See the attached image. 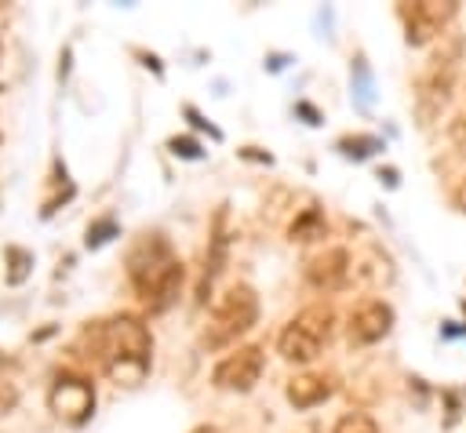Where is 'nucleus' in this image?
Segmentation results:
<instances>
[{
  "mask_svg": "<svg viewBox=\"0 0 466 433\" xmlns=\"http://www.w3.org/2000/svg\"><path fill=\"white\" fill-rule=\"evenodd\" d=\"M76 346L113 382H124V386H138L149 375V364H153V335L142 324V317H135V313L87 320Z\"/></svg>",
  "mask_w": 466,
  "mask_h": 433,
  "instance_id": "obj_1",
  "label": "nucleus"
},
{
  "mask_svg": "<svg viewBox=\"0 0 466 433\" xmlns=\"http://www.w3.org/2000/svg\"><path fill=\"white\" fill-rule=\"evenodd\" d=\"M182 277H186V266L164 233L135 237V244L127 247V280L135 295L149 306V313H164L178 298Z\"/></svg>",
  "mask_w": 466,
  "mask_h": 433,
  "instance_id": "obj_2",
  "label": "nucleus"
},
{
  "mask_svg": "<svg viewBox=\"0 0 466 433\" xmlns=\"http://www.w3.org/2000/svg\"><path fill=\"white\" fill-rule=\"evenodd\" d=\"M462 58H466L462 33H444L441 44L433 47V55L426 58L419 84H415V113L422 124H433L448 109L455 84H459V73H462Z\"/></svg>",
  "mask_w": 466,
  "mask_h": 433,
  "instance_id": "obj_3",
  "label": "nucleus"
},
{
  "mask_svg": "<svg viewBox=\"0 0 466 433\" xmlns=\"http://www.w3.org/2000/svg\"><path fill=\"white\" fill-rule=\"evenodd\" d=\"M255 320H258V295H255V287L233 284V287H226L215 298L208 327L200 335V346L204 349H222V346L237 342L240 335H248L255 327Z\"/></svg>",
  "mask_w": 466,
  "mask_h": 433,
  "instance_id": "obj_4",
  "label": "nucleus"
},
{
  "mask_svg": "<svg viewBox=\"0 0 466 433\" xmlns=\"http://www.w3.org/2000/svg\"><path fill=\"white\" fill-rule=\"evenodd\" d=\"M335 331V313L331 306H306L299 317H291L284 324V331L277 335V353L291 364H309L320 346L331 338Z\"/></svg>",
  "mask_w": 466,
  "mask_h": 433,
  "instance_id": "obj_5",
  "label": "nucleus"
},
{
  "mask_svg": "<svg viewBox=\"0 0 466 433\" xmlns=\"http://www.w3.org/2000/svg\"><path fill=\"white\" fill-rule=\"evenodd\" d=\"M459 4L455 0H411V4H397V18L404 25V40L411 47H422L437 36L448 33V25L455 22Z\"/></svg>",
  "mask_w": 466,
  "mask_h": 433,
  "instance_id": "obj_6",
  "label": "nucleus"
},
{
  "mask_svg": "<svg viewBox=\"0 0 466 433\" xmlns=\"http://www.w3.org/2000/svg\"><path fill=\"white\" fill-rule=\"evenodd\" d=\"M47 408L66 422V426H84L95 411V386L87 375L76 371H58L51 389H47Z\"/></svg>",
  "mask_w": 466,
  "mask_h": 433,
  "instance_id": "obj_7",
  "label": "nucleus"
},
{
  "mask_svg": "<svg viewBox=\"0 0 466 433\" xmlns=\"http://www.w3.org/2000/svg\"><path fill=\"white\" fill-rule=\"evenodd\" d=\"M262 375V349L258 346H240L233 353H226L215 371H211V382L218 389H233V393H248Z\"/></svg>",
  "mask_w": 466,
  "mask_h": 433,
  "instance_id": "obj_8",
  "label": "nucleus"
},
{
  "mask_svg": "<svg viewBox=\"0 0 466 433\" xmlns=\"http://www.w3.org/2000/svg\"><path fill=\"white\" fill-rule=\"evenodd\" d=\"M393 327V309L390 302L382 298H364L357 302V309L350 313V324H346V335L353 346H371L379 338H386Z\"/></svg>",
  "mask_w": 466,
  "mask_h": 433,
  "instance_id": "obj_9",
  "label": "nucleus"
},
{
  "mask_svg": "<svg viewBox=\"0 0 466 433\" xmlns=\"http://www.w3.org/2000/svg\"><path fill=\"white\" fill-rule=\"evenodd\" d=\"M306 280L317 291H339L350 280V251L346 247H328L306 266Z\"/></svg>",
  "mask_w": 466,
  "mask_h": 433,
  "instance_id": "obj_10",
  "label": "nucleus"
},
{
  "mask_svg": "<svg viewBox=\"0 0 466 433\" xmlns=\"http://www.w3.org/2000/svg\"><path fill=\"white\" fill-rule=\"evenodd\" d=\"M331 375H320V371H306V375H295L291 382H288V400L295 404V408H313V404H320V400H328L331 397Z\"/></svg>",
  "mask_w": 466,
  "mask_h": 433,
  "instance_id": "obj_11",
  "label": "nucleus"
},
{
  "mask_svg": "<svg viewBox=\"0 0 466 433\" xmlns=\"http://www.w3.org/2000/svg\"><path fill=\"white\" fill-rule=\"evenodd\" d=\"M313 237H324V215L317 207L302 211L295 222H291V240H313Z\"/></svg>",
  "mask_w": 466,
  "mask_h": 433,
  "instance_id": "obj_12",
  "label": "nucleus"
},
{
  "mask_svg": "<svg viewBox=\"0 0 466 433\" xmlns=\"http://www.w3.org/2000/svg\"><path fill=\"white\" fill-rule=\"evenodd\" d=\"M331 433H379V422L371 415H364V411H346V415L335 418Z\"/></svg>",
  "mask_w": 466,
  "mask_h": 433,
  "instance_id": "obj_13",
  "label": "nucleus"
},
{
  "mask_svg": "<svg viewBox=\"0 0 466 433\" xmlns=\"http://www.w3.org/2000/svg\"><path fill=\"white\" fill-rule=\"evenodd\" d=\"M7 262H11V269H7V280H11V284H18V280H25L33 255H29L25 247H7Z\"/></svg>",
  "mask_w": 466,
  "mask_h": 433,
  "instance_id": "obj_14",
  "label": "nucleus"
},
{
  "mask_svg": "<svg viewBox=\"0 0 466 433\" xmlns=\"http://www.w3.org/2000/svg\"><path fill=\"white\" fill-rule=\"evenodd\" d=\"M113 229H116V226H113V218H102V222L87 226V247H98V244H106Z\"/></svg>",
  "mask_w": 466,
  "mask_h": 433,
  "instance_id": "obj_15",
  "label": "nucleus"
},
{
  "mask_svg": "<svg viewBox=\"0 0 466 433\" xmlns=\"http://www.w3.org/2000/svg\"><path fill=\"white\" fill-rule=\"evenodd\" d=\"M171 149H175V153H182V156H197V146H193L189 138H182V142H178V138H171Z\"/></svg>",
  "mask_w": 466,
  "mask_h": 433,
  "instance_id": "obj_16",
  "label": "nucleus"
},
{
  "mask_svg": "<svg viewBox=\"0 0 466 433\" xmlns=\"http://www.w3.org/2000/svg\"><path fill=\"white\" fill-rule=\"evenodd\" d=\"M11 404H15V389H11L7 382H0V415H4Z\"/></svg>",
  "mask_w": 466,
  "mask_h": 433,
  "instance_id": "obj_17",
  "label": "nucleus"
},
{
  "mask_svg": "<svg viewBox=\"0 0 466 433\" xmlns=\"http://www.w3.org/2000/svg\"><path fill=\"white\" fill-rule=\"evenodd\" d=\"M455 142H459V146L466 149V113H462V116L455 120Z\"/></svg>",
  "mask_w": 466,
  "mask_h": 433,
  "instance_id": "obj_18",
  "label": "nucleus"
},
{
  "mask_svg": "<svg viewBox=\"0 0 466 433\" xmlns=\"http://www.w3.org/2000/svg\"><path fill=\"white\" fill-rule=\"evenodd\" d=\"M193 433H215V426H197Z\"/></svg>",
  "mask_w": 466,
  "mask_h": 433,
  "instance_id": "obj_19",
  "label": "nucleus"
},
{
  "mask_svg": "<svg viewBox=\"0 0 466 433\" xmlns=\"http://www.w3.org/2000/svg\"><path fill=\"white\" fill-rule=\"evenodd\" d=\"M0 55H4V44H0Z\"/></svg>",
  "mask_w": 466,
  "mask_h": 433,
  "instance_id": "obj_20",
  "label": "nucleus"
}]
</instances>
